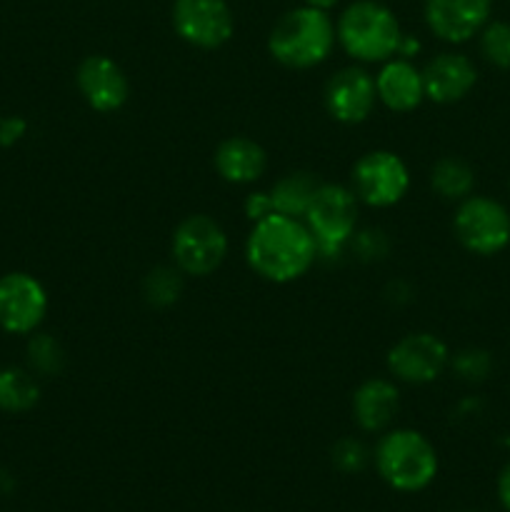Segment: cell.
I'll use <instances>...</instances> for the list:
<instances>
[{"instance_id": "6da1fadb", "label": "cell", "mask_w": 510, "mask_h": 512, "mask_svg": "<svg viewBox=\"0 0 510 512\" xmlns=\"http://www.w3.org/2000/svg\"><path fill=\"white\" fill-rule=\"evenodd\" d=\"M318 245L308 225L290 215L273 213L258 220L245 240V260L250 270L275 285L293 283L313 268Z\"/></svg>"}, {"instance_id": "7a4b0ae2", "label": "cell", "mask_w": 510, "mask_h": 512, "mask_svg": "<svg viewBox=\"0 0 510 512\" xmlns=\"http://www.w3.org/2000/svg\"><path fill=\"white\" fill-rule=\"evenodd\" d=\"M335 23L328 10L303 5L288 10L268 35V50L283 68L308 70L325 63L335 48Z\"/></svg>"}, {"instance_id": "3957f363", "label": "cell", "mask_w": 510, "mask_h": 512, "mask_svg": "<svg viewBox=\"0 0 510 512\" xmlns=\"http://www.w3.org/2000/svg\"><path fill=\"white\" fill-rule=\"evenodd\" d=\"M335 35L345 53L360 63H385L395 58L403 40V30L393 10L375 0L350 3L338 18Z\"/></svg>"}, {"instance_id": "277c9868", "label": "cell", "mask_w": 510, "mask_h": 512, "mask_svg": "<svg viewBox=\"0 0 510 512\" xmlns=\"http://www.w3.org/2000/svg\"><path fill=\"white\" fill-rule=\"evenodd\" d=\"M375 468L398 493H420L438 475V453L418 430H390L375 448Z\"/></svg>"}, {"instance_id": "5b68a950", "label": "cell", "mask_w": 510, "mask_h": 512, "mask_svg": "<svg viewBox=\"0 0 510 512\" xmlns=\"http://www.w3.org/2000/svg\"><path fill=\"white\" fill-rule=\"evenodd\" d=\"M358 203L355 193L345 185L320 183L318 193L305 210V225L318 245V255L333 258L353 240L358 225Z\"/></svg>"}, {"instance_id": "8992f818", "label": "cell", "mask_w": 510, "mask_h": 512, "mask_svg": "<svg viewBox=\"0 0 510 512\" xmlns=\"http://www.w3.org/2000/svg\"><path fill=\"white\" fill-rule=\"evenodd\" d=\"M170 250H173L175 268L180 273L205 278L223 265L228 255V235L223 225L210 215H188L175 228Z\"/></svg>"}, {"instance_id": "52a82bcc", "label": "cell", "mask_w": 510, "mask_h": 512, "mask_svg": "<svg viewBox=\"0 0 510 512\" xmlns=\"http://www.w3.org/2000/svg\"><path fill=\"white\" fill-rule=\"evenodd\" d=\"M353 193L368 208H393L410 188V170L393 150H370L353 165Z\"/></svg>"}, {"instance_id": "ba28073f", "label": "cell", "mask_w": 510, "mask_h": 512, "mask_svg": "<svg viewBox=\"0 0 510 512\" xmlns=\"http://www.w3.org/2000/svg\"><path fill=\"white\" fill-rule=\"evenodd\" d=\"M455 238L473 255H498L510 243V215L498 200L468 195L453 220Z\"/></svg>"}, {"instance_id": "9c48e42d", "label": "cell", "mask_w": 510, "mask_h": 512, "mask_svg": "<svg viewBox=\"0 0 510 512\" xmlns=\"http://www.w3.org/2000/svg\"><path fill=\"white\" fill-rule=\"evenodd\" d=\"M173 28L193 48L215 50L233 38L235 18L225 0H175Z\"/></svg>"}, {"instance_id": "30bf717a", "label": "cell", "mask_w": 510, "mask_h": 512, "mask_svg": "<svg viewBox=\"0 0 510 512\" xmlns=\"http://www.w3.org/2000/svg\"><path fill=\"white\" fill-rule=\"evenodd\" d=\"M448 363V345L433 333H410L388 350L390 375L408 385L433 383L443 375Z\"/></svg>"}, {"instance_id": "8fae6325", "label": "cell", "mask_w": 510, "mask_h": 512, "mask_svg": "<svg viewBox=\"0 0 510 512\" xmlns=\"http://www.w3.org/2000/svg\"><path fill=\"white\" fill-rule=\"evenodd\" d=\"M48 313V293L43 283L28 273H8L0 278V328L13 335H28Z\"/></svg>"}, {"instance_id": "7c38bea8", "label": "cell", "mask_w": 510, "mask_h": 512, "mask_svg": "<svg viewBox=\"0 0 510 512\" xmlns=\"http://www.w3.org/2000/svg\"><path fill=\"white\" fill-rule=\"evenodd\" d=\"M325 110L343 125H358L370 118L375 108V78L365 68L350 65L338 70L325 85Z\"/></svg>"}, {"instance_id": "4fadbf2b", "label": "cell", "mask_w": 510, "mask_h": 512, "mask_svg": "<svg viewBox=\"0 0 510 512\" xmlns=\"http://www.w3.org/2000/svg\"><path fill=\"white\" fill-rule=\"evenodd\" d=\"M80 95L95 113H118L130 95L123 68L108 55H88L75 73Z\"/></svg>"}, {"instance_id": "5bb4252c", "label": "cell", "mask_w": 510, "mask_h": 512, "mask_svg": "<svg viewBox=\"0 0 510 512\" xmlns=\"http://www.w3.org/2000/svg\"><path fill=\"white\" fill-rule=\"evenodd\" d=\"M490 0H425V23L445 43H465L488 25Z\"/></svg>"}, {"instance_id": "9a60e30c", "label": "cell", "mask_w": 510, "mask_h": 512, "mask_svg": "<svg viewBox=\"0 0 510 512\" xmlns=\"http://www.w3.org/2000/svg\"><path fill=\"white\" fill-rule=\"evenodd\" d=\"M478 83V70L460 53H440L423 68L425 98L450 105L463 100Z\"/></svg>"}, {"instance_id": "2e32d148", "label": "cell", "mask_w": 510, "mask_h": 512, "mask_svg": "<svg viewBox=\"0 0 510 512\" xmlns=\"http://www.w3.org/2000/svg\"><path fill=\"white\" fill-rule=\"evenodd\" d=\"M375 93L393 113H410L425 100L423 70L415 68L408 58L385 60L380 73L375 75Z\"/></svg>"}, {"instance_id": "e0dca14e", "label": "cell", "mask_w": 510, "mask_h": 512, "mask_svg": "<svg viewBox=\"0 0 510 512\" xmlns=\"http://www.w3.org/2000/svg\"><path fill=\"white\" fill-rule=\"evenodd\" d=\"M213 163L225 183L250 185L265 173L268 155H265L263 145L255 140L245 138V135H233L218 145Z\"/></svg>"}, {"instance_id": "ac0fdd59", "label": "cell", "mask_w": 510, "mask_h": 512, "mask_svg": "<svg viewBox=\"0 0 510 512\" xmlns=\"http://www.w3.org/2000/svg\"><path fill=\"white\" fill-rule=\"evenodd\" d=\"M400 408V393L395 383L385 378L365 380L353 393V418L365 433H380L395 420Z\"/></svg>"}, {"instance_id": "d6986e66", "label": "cell", "mask_w": 510, "mask_h": 512, "mask_svg": "<svg viewBox=\"0 0 510 512\" xmlns=\"http://www.w3.org/2000/svg\"><path fill=\"white\" fill-rule=\"evenodd\" d=\"M320 183L313 173H290L285 178H280L273 188L268 190L270 200H273L275 213L290 215V218H303L305 210H308L310 200L318 193Z\"/></svg>"}, {"instance_id": "ffe728a7", "label": "cell", "mask_w": 510, "mask_h": 512, "mask_svg": "<svg viewBox=\"0 0 510 512\" xmlns=\"http://www.w3.org/2000/svg\"><path fill=\"white\" fill-rule=\"evenodd\" d=\"M430 185L445 200H465L473 193L475 175L460 158H440L430 170Z\"/></svg>"}, {"instance_id": "44dd1931", "label": "cell", "mask_w": 510, "mask_h": 512, "mask_svg": "<svg viewBox=\"0 0 510 512\" xmlns=\"http://www.w3.org/2000/svg\"><path fill=\"white\" fill-rule=\"evenodd\" d=\"M40 400V388L30 373L20 368H0V410L25 413Z\"/></svg>"}, {"instance_id": "7402d4cb", "label": "cell", "mask_w": 510, "mask_h": 512, "mask_svg": "<svg viewBox=\"0 0 510 512\" xmlns=\"http://www.w3.org/2000/svg\"><path fill=\"white\" fill-rule=\"evenodd\" d=\"M183 293V275L178 268H155L143 280V298L153 308H168Z\"/></svg>"}, {"instance_id": "603a6c76", "label": "cell", "mask_w": 510, "mask_h": 512, "mask_svg": "<svg viewBox=\"0 0 510 512\" xmlns=\"http://www.w3.org/2000/svg\"><path fill=\"white\" fill-rule=\"evenodd\" d=\"M480 50L495 68H510V23H490L480 35Z\"/></svg>"}, {"instance_id": "cb8c5ba5", "label": "cell", "mask_w": 510, "mask_h": 512, "mask_svg": "<svg viewBox=\"0 0 510 512\" xmlns=\"http://www.w3.org/2000/svg\"><path fill=\"white\" fill-rule=\"evenodd\" d=\"M30 365H33L38 373L43 375H58L63 370L65 355L63 348L58 345V340L50 338V335H35L28 345Z\"/></svg>"}, {"instance_id": "d4e9b609", "label": "cell", "mask_w": 510, "mask_h": 512, "mask_svg": "<svg viewBox=\"0 0 510 512\" xmlns=\"http://www.w3.org/2000/svg\"><path fill=\"white\" fill-rule=\"evenodd\" d=\"M490 368H493V360L485 350L480 348H468L460 350L453 358V370L460 380L465 383H480L490 375Z\"/></svg>"}, {"instance_id": "484cf974", "label": "cell", "mask_w": 510, "mask_h": 512, "mask_svg": "<svg viewBox=\"0 0 510 512\" xmlns=\"http://www.w3.org/2000/svg\"><path fill=\"white\" fill-rule=\"evenodd\" d=\"M333 463L343 473H360L365 468V463H368V450H365V445L360 440H338L333 448Z\"/></svg>"}, {"instance_id": "4316f807", "label": "cell", "mask_w": 510, "mask_h": 512, "mask_svg": "<svg viewBox=\"0 0 510 512\" xmlns=\"http://www.w3.org/2000/svg\"><path fill=\"white\" fill-rule=\"evenodd\" d=\"M275 208H273V200H270V193H250L248 198H245V215H248L250 223H258V220L268 218V215H273Z\"/></svg>"}, {"instance_id": "83f0119b", "label": "cell", "mask_w": 510, "mask_h": 512, "mask_svg": "<svg viewBox=\"0 0 510 512\" xmlns=\"http://www.w3.org/2000/svg\"><path fill=\"white\" fill-rule=\"evenodd\" d=\"M28 123L23 118H3L0 120V145H15L18 140H23Z\"/></svg>"}, {"instance_id": "f1b7e54d", "label": "cell", "mask_w": 510, "mask_h": 512, "mask_svg": "<svg viewBox=\"0 0 510 512\" xmlns=\"http://www.w3.org/2000/svg\"><path fill=\"white\" fill-rule=\"evenodd\" d=\"M498 498L500 503H503V508L510 512V463L505 465L503 473H500L498 478Z\"/></svg>"}, {"instance_id": "f546056e", "label": "cell", "mask_w": 510, "mask_h": 512, "mask_svg": "<svg viewBox=\"0 0 510 512\" xmlns=\"http://www.w3.org/2000/svg\"><path fill=\"white\" fill-rule=\"evenodd\" d=\"M335 3H338V0H305V5H313V8H320V10L333 8Z\"/></svg>"}]
</instances>
